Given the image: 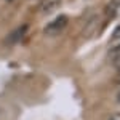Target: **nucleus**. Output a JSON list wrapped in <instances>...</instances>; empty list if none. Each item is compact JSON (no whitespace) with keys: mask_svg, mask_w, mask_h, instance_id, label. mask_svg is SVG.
I'll return each mask as SVG.
<instances>
[{"mask_svg":"<svg viewBox=\"0 0 120 120\" xmlns=\"http://www.w3.org/2000/svg\"><path fill=\"white\" fill-rule=\"evenodd\" d=\"M66 26H67V16H64V15L58 16L55 21H51L45 27V34H48V35H58Z\"/></svg>","mask_w":120,"mask_h":120,"instance_id":"1","label":"nucleus"},{"mask_svg":"<svg viewBox=\"0 0 120 120\" xmlns=\"http://www.w3.org/2000/svg\"><path fill=\"white\" fill-rule=\"evenodd\" d=\"M7 2H13V0H7Z\"/></svg>","mask_w":120,"mask_h":120,"instance_id":"8","label":"nucleus"},{"mask_svg":"<svg viewBox=\"0 0 120 120\" xmlns=\"http://www.w3.org/2000/svg\"><path fill=\"white\" fill-rule=\"evenodd\" d=\"M109 46H111V50H117V48H120V26H117L115 30L112 32Z\"/></svg>","mask_w":120,"mask_h":120,"instance_id":"3","label":"nucleus"},{"mask_svg":"<svg viewBox=\"0 0 120 120\" xmlns=\"http://www.w3.org/2000/svg\"><path fill=\"white\" fill-rule=\"evenodd\" d=\"M26 29H27V26H22V27H18L11 35L8 37V40L10 42H18V40H21L22 38V35L26 34Z\"/></svg>","mask_w":120,"mask_h":120,"instance_id":"4","label":"nucleus"},{"mask_svg":"<svg viewBox=\"0 0 120 120\" xmlns=\"http://www.w3.org/2000/svg\"><path fill=\"white\" fill-rule=\"evenodd\" d=\"M117 101L120 102V88H119V91H117Z\"/></svg>","mask_w":120,"mask_h":120,"instance_id":"7","label":"nucleus"},{"mask_svg":"<svg viewBox=\"0 0 120 120\" xmlns=\"http://www.w3.org/2000/svg\"><path fill=\"white\" fill-rule=\"evenodd\" d=\"M117 82L120 83V67H117Z\"/></svg>","mask_w":120,"mask_h":120,"instance_id":"6","label":"nucleus"},{"mask_svg":"<svg viewBox=\"0 0 120 120\" xmlns=\"http://www.w3.org/2000/svg\"><path fill=\"white\" fill-rule=\"evenodd\" d=\"M109 120H120V112H115V114H112Z\"/></svg>","mask_w":120,"mask_h":120,"instance_id":"5","label":"nucleus"},{"mask_svg":"<svg viewBox=\"0 0 120 120\" xmlns=\"http://www.w3.org/2000/svg\"><path fill=\"white\" fill-rule=\"evenodd\" d=\"M59 3H61V0H42L40 2V11L43 15H50L59 7Z\"/></svg>","mask_w":120,"mask_h":120,"instance_id":"2","label":"nucleus"}]
</instances>
